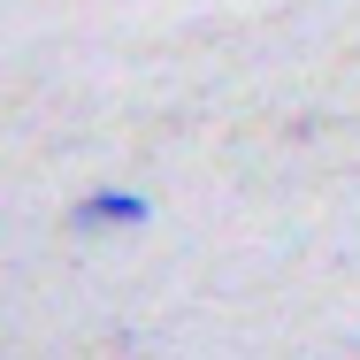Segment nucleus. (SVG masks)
Listing matches in <instances>:
<instances>
[{"instance_id": "nucleus-1", "label": "nucleus", "mask_w": 360, "mask_h": 360, "mask_svg": "<svg viewBox=\"0 0 360 360\" xmlns=\"http://www.w3.org/2000/svg\"><path fill=\"white\" fill-rule=\"evenodd\" d=\"M139 222H153V200L131 184H100L70 207V230H139Z\"/></svg>"}]
</instances>
